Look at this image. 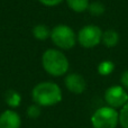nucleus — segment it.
<instances>
[{
    "instance_id": "f257e3e1",
    "label": "nucleus",
    "mask_w": 128,
    "mask_h": 128,
    "mask_svg": "<svg viewBox=\"0 0 128 128\" xmlns=\"http://www.w3.org/2000/svg\"><path fill=\"white\" fill-rule=\"evenodd\" d=\"M32 99L40 107L55 106L62 100V90L60 86L54 82H40L32 90Z\"/></svg>"
},
{
    "instance_id": "6e6552de",
    "label": "nucleus",
    "mask_w": 128,
    "mask_h": 128,
    "mask_svg": "<svg viewBox=\"0 0 128 128\" xmlns=\"http://www.w3.org/2000/svg\"><path fill=\"white\" fill-rule=\"evenodd\" d=\"M22 118L17 111L7 109L0 115V128H20Z\"/></svg>"
},
{
    "instance_id": "ddd939ff",
    "label": "nucleus",
    "mask_w": 128,
    "mask_h": 128,
    "mask_svg": "<svg viewBox=\"0 0 128 128\" xmlns=\"http://www.w3.org/2000/svg\"><path fill=\"white\" fill-rule=\"evenodd\" d=\"M115 70V64H114L112 61L109 60H104L102 62L99 63L98 65V73L102 76H107V75L111 74Z\"/></svg>"
},
{
    "instance_id": "9d476101",
    "label": "nucleus",
    "mask_w": 128,
    "mask_h": 128,
    "mask_svg": "<svg viewBox=\"0 0 128 128\" xmlns=\"http://www.w3.org/2000/svg\"><path fill=\"white\" fill-rule=\"evenodd\" d=\"M68 8L74 12H84L89 8V0H65Z\"/></svg>"
},
{
    "instance_id": "f03ea898",
    "label": "nucleus",
    "mask_w": 128,
    "mask_h": 128,
    "mask_svg": "<svg viewBox=\"0 0 128 128\" xmlns=\"http://www.w3.org/2000/svg\"><path fill=\"white\" fill-rule=\"evenodd\" d=\"M43 68L52 76H62L66 74L70 68V63L66 55L60 50L48 48L42 55Z\"/></svg>"
},
{
    "instance_id": "9b49d317",
    "label": "nucleus",
    "mask_w": 128,
    "mask_h": 128,
    "mask_svg": "<svg viewBox=\"0 0 128 128\" xmlns=\"http://www.w3.org/2000/svg\"><path fill=\"white\" fill-rule=\"evenodd\" d=\"M33 35L36 40H45L48 37H51V30L48 29V27L46 25H36L33 28Z\"/></svg>"
},
{
    "instance_id": "423d86ee",
    "label": "nucleus",
    "mask_w": 128,
    "mask_h": 128,
    "mask_svg": "<svg viewBox=\"0 0 128 128\" xmlns=\"http://www.w3.org/2000/svg\"><path fill=\"white\" fill-rule=\"evenodd\" d=\"M104 100L111 108H122L128 102V93L122 86H109L104 92Z\"/></svg>"
},
{
    "instance_id": "f3484780",
    "label": "nucleus",
    "mask_w": 128,
    "mask_h": 128,
    "mask_svg": "<svg viewBox=\"0 0 128 128\" xmlns=\"http://www.w3.org/2000/svg\"><path fill=\"white\" fill-rule=\"evenodd\" d=\"M38 1L46 7H55L58 6L60 4H62L63 0H38Z\"/></svg>"
},
{
    "instance_id": "dca6fc26",
    "label": "nucleus",
    "mask_w": 128,
    "mask_h": 128,
    "mask_svg": "<svg viewBox=\"0 0 128 128\" xmlns=\"http://www.w3.org/2000/svg\"><path fill=\"white\" fill-rule=\"evenodd\" d=\"M40 112H42V110H40V106H38V104H30V106L28 107V109H27V115H28V117L33 118V119L40 117Z\"/></svg>"
},
{
    "instance_id": "1a4fd4ad",
    "label": "nucleus",
    "mask_w": 128,
    "mask_h": 128,
    "mask_svg": "<svg viewBox=\"0 0 128 128\" xmlns=\"http://www.w3.org/2000/svg\"><path fill=\"white\" fill-rule=\"evenodd\" d=\"M120 36L118 34V32H116L115 29H107L102 33V44L108 48H112V47L117 46V44L119 43Z\"/></svg>"
},
{
    "instance_id": "2eb2a0df",
    "label": "nucleus",
    "mask_w": 128,
    "mask_h": 128,
    "mask_svg": "<svg viewBox=\"0 0 128 128\" xmlns=\"http://www.w3.org/2000/svg\"><path fill=\"white\" fill-rule=\"evenodd\" d=\"M119 124L122 128H128V102L119 112Z\"/></svg>"
},
{
    "instance_id": "f8f14e48",
    "label": "nucleus",
    "mask_w": 128,
    "mask_h": 128,
    "mask_svg": "<svg viewBox=\"0 0 128 128\" xmlns=\"http://www.w3.org/2000/svg\"><path fill=\"white\" fill-rule=\"evenodd\" d=\"M6 104L10 108H17L22 104V96L15 90H9L6 93Z\"/></svg>"
},
{
    "instance_id": "0eeeda50",
    "label": "nucleus",
    "mask_w": 128,
    "mask_h": 128,
    "mask_svg": "<svg viewBox=\"0 0 128 128\" xmlns=\"http://www.w3.org/2000/svg\"><path fill=\"white\" fill-rule=\"evenodd\" d=\"M64 84L70 92L74 94H81L86 88V82L84 78L79 73H70L64 79Z\"/></svg>"
},
{
    "instance_id": "a211bd4d",
    "label": "nucleus",
    "mask_w": 128,
    "mask_h": 128,
    "mask_svg": "<svg viewBox=\"0 0 128 128\" xmlns=\"http://www.w3.org/2000/svg\"><path fill=\"white\" fill-rule=\"evenodd\" d=\"M120 82H122V86L128 90V70H126L122 74V76H120Z\"/></svg>"
},
{
    "instance_id": "39448f33",
    "label": "nucleus",
    "mask_w": 128,
    "mask_h": 128,
    "mask_svg": "<svg viewBox=\"0 0 128 128\" xmlns=\"http://www.w3.org/2000/svg\"><path fill=\"white\" fill-rule=\"evenodd\" d=\"M102 33L104 32L97 25H86L76 34L78 43L84 48H93L101 43Z\"/></svg>"
},
{
    "instance_id": "7ed1b4c3",
    "label": "nucleus",
    "mask_w": 128,
    "mask_h": 128,
    "mask_svg": "<svg viewBox=\"0 0 128 128\" xmlns=\"http://www.w3.org/2000/svg\"><path fill=\"white\" fill-rule=\"evenodd\" d=\"M51 40L61 50H71L75 46L78 40L76 34L68 25H56L51 30Z\"/></svg>"
},
{
    "instance_id": "4468645a",
    "label": "nucleus",
    "mask_w": 128,
    "mask_h": 128,
    "mask_svg": "<svg viewBox=\"0 0 128 128\" xmlns=\"http://www.w3.org/2000/svg\"><path fill=\"white\" fill-rule=\"evenodd\" d=\"M88 10H89V12H90L92 16H97V17H98V16L104 15L106 8H104V6L101 4V2L93 1V2H91V4H89Z\"/></svg>"
},
{
    "instance_id": "20e7f679",
    "label": "nucleus",
    "mask_w": 128,
    "mask_h": 128,
    "mask_svg": "<svg viewBox=\"0 0 128 128\" xmlns=\"http://www.w3.org/2000/svg\"><path fill=\"white\" fill-rule=\"evenodd\" d=\"M118 124L119 112L109 106L97 109L91 116V125L93 128H116Z\"/></svg>"
}]
</instances>
